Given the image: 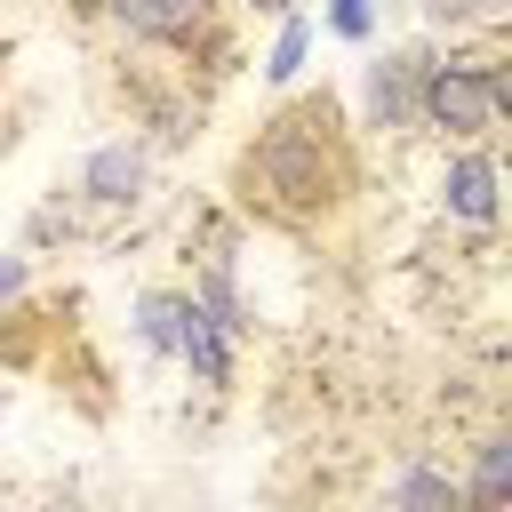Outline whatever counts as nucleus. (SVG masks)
<instances>
[{"mask_svg":"<svg viewBox=\"0 0 512 512\" xmlns=\"http://www.w3.org/2000/svg\"><path fill=\"white\" fill-rule=\"evenodd\" d=\"M360 192V136L328 88H304L256 120V136L232 152V200L256 224L312 232Z\"/></svg>","mask_w":512,"mask_h":512,"instance_id":"obj_1","label":"nucleus"},{"mask_svg":"<svg viewBox=\"0 0 512 512\" xmlns=\"http://www.w3.org/2000/svg\"><path fill=\"white\" fill-rule=\"evenodd\" d=\"M320 32L344 48H376L384 32V0H320Z\"/></svg>","mask_w":512,"mask_h":512,"instance_id":"obj_11","label":"nucleus"},{"mask_svg":"<svg viewBox=\"0 0 512 512\" xmlns=\"http://www.w3.org/2000/svg\"><path fill=\"white\" fill-rule=\"evenodd\" d=\"M32 288V256H16V248H0V304H16Z\"/></svg>","mask_w":512,"mask_h":512,"instance_id":"obj_12","label":"nucleus"},{"mask_svg":"<svg viewBox=\"0 0 512 512\" xmlns=\"http://www.w3.org/2000/svg\"><path fill=\"white\" fill-rule=\"evenodd\" d=\"M232 8H248V16H288L296 0H232Z\"/></svg>","mask_w":512,"mask_h":512,"instance_id":"obj_14","label":"nucleus"},{"mask_svg":"<svg viewBox=\"0 0 512 512\" xmlns=\"http://www.w3.org/2000/svg\"><path fill=\"white\" fill-rule=\"evenodd\" d=\"M312 40H320V24L304 16V8H288V16H272V48H264V88H296L304 80V64H312Z\"/></svg>","mask_w":512,"mask_h":512,"instance_id":"obj_9","label":"nucleus"},{"mask_svg":"<svg viewBox=\"0 0 512 512\" xmlns=\"http://www.w3.org/2000/svg\"><path fill=\"white\" fill-rule=\"evenodd\" d=\"M104 16L136 40V48H160L176 56L184 72H232L240 48H232V24H224V0H104Z\"/></svg>","mask_w":512,"mask_h":512,"instance_id":"obj_3","label":"nucleus"},{"mask_svg":"<svg viewBox=\"0 0 512 512\" xmlns=\"http://www.w3.org/2000/svg\"><path fill=\"white\" fill-rule=\"evenodd\" d=\"M440 208H448L456 224H472V232H488V224H496V208H504L496 136H488V144H448V168H440Z\"/></svg>","mask_w":512,"mask_h":512,"instance_id":"obj_6","label":"nucleus"},{"mask_svg":"<svg viewBox=\"0 0 512 512\" xmlns=\"http://www.w3.org/2000/svg\"><path fill=\"white\" fill-rule=\"evenodd\" d=\"M416 128H432L440 144H488L504 128V64L496 56H440L424 64L416 88Z\"/></svg>","mask_w":512,"mask_h":512,"instance_id":"obj_2","label":"nucleus"},{"mask_svg":"<svg viewBox=\"0 0 512 512\" xmlns=\"http://www.w3.org/2000/svg\"><path fill=\"white\" fill-rule=\"evenodd\" d=\"M424 24H448V32H464V24H480V16H472V0H424Z\"/></svg>","mask_w":512,"mask_h":512,"instance_id":"obj_13","label":"nucleus"},{"mask_svg":"<svg viewBox=\"0 0 512 512\" xmlns=\"http://www.w3.org/2000/svg\"><path fill=\"white\" fill-rule=\"evenodd\" d=\"M152 144L144 136H104L80 168H72V200H88L96 216H128V208H144L152 200Z\"/></svg>","mask_w":512,"mask_h":512,"instance_id":"obj_5","label":"nucleus"},{"mask_svg":"<svg viewBox=\"0 0 512 512\" xmlns=\"http://www.w3.org/2000/svg\"><path fill=\"white\" fill-rule=\"evenodd\" d=\"M184 320H192V288H144L136 296V352L144 360H176Z\"/></svg>","mask_w":512,"mask_h":512,"instance_id":"obj_7","label":"nucleus"},{"mask_svg":"<svg viewBox=\"0 0 512 512\" xmlns=\"http://www.w3.org/2000/svg\"><path fill=\"white\" fill-rule=\"evenodd\" d=\"M0 416H8V408H0Z\"/></svg>","mask_w":512,"mask_h":512,"instance_id":"obj_15","label":"nucleus"},{"mask_svg":"<svg viewBox=\"0 0 512 512\" xmlns=\"http://www.w3.org/2000/svg\"><path fill=\"white\" fill-rule=\"evenodd\" d=\"M384 504H400V512H448L456 504V480L440 464H408V472L384 480Z\"/></svg>","mask_w":512,"mask_h":512,"instance_id":"obj_10","label":"nucleus"},{"mask_svg":"<svg viewBox=\"0 0 512 512\" xmlns=\"http://www.w3.org/2000/svg\"><path fill=\"white\" fill-rule=\"evenodd\" d=\"M456 504H472V512L512 504V432H488V440L472 448V472L456 480Z\"/></svg>","mask_w":512,"mask_h":512,"instance_id":"obj_8","label":"nucleus"},{"mask_svg":"<svg viewBox=\"0 0 512 512\" xmlns=\"http://www.w3.org/2000/svg\"><path fill=\"white\" fill-rule=\"evenodd\" d=\"M424 64H432V40H392L384 56L360 64V128H368V136H408V128H416Z\"/></svg>","mask_w":512,"mask_h":512,"instance_id":"obj_4","label":"nucleus"}]
</instances>
